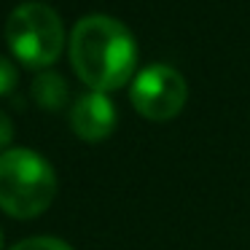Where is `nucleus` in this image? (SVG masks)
<instances>
[{"label": "nucleus", "mask_w": 250, "mask_h": 250, "mask_svg": "<svg viewBox=\"0 0 250 250\" xmlns=\"http://www.w3.org/2000/svg\"><path fill=\"white\" fill-rule=\"evenodd\" d=\"M70 65L92 92L121 89L137 67L135 35L108 14H89L70 30Z\"/></svg>", "instance_id": "f257e3e1"}, {"label": "nucleus", "mask_w": 250, "mask_h": 250, "mask_svg": "<svg viewBox=\"0 0 250 250\" xmlns=\"http://www.w3.org/2000/svg\"><path fill=\"white\" fill-rule=\"evenodd\" d=\"M57 196L54 167L30 148H8L0 153V210L27 221L51 207Z\"/></svg>", "instance_id": "f03ea898"}, {"label": "nucleus", "mask_w": 250, "mask_h": 250, "mask_svg": "<svg viewBox=\"0 0 250 250\" xmlns=\"http://www.w3.org/2000/svg\"><path fill=\"white\" fill-rule=\"evenodd\" d=\"M6 41L22 65L43 70L54 65L65 46V27L60 14L46 3L27 0L11 11L6 22Z\"/></svg>", "instance_id": "7ed1b4c3"}, {"label": "nucleus", "mask_w": 250, "mask_h": 250, "mask_svg": "<svg viewBox=\"0 0 250 250\" xmlns=\"http://www.w3.org/2000/svg\"><path fill=\"white\" fill-rule=\"evenodd\" d=\"M129 100L140 116L151 121H169L183 110L188 100V83L172 65H148L135 73Z\"/></svg>", "instance_id": "20e7f679"}, {"label": "nucleus", "mask_w": 250, "mask_h": 250, "mask_svg": "<svg viewBox=\"0 0 250 250\" xmlns=\"http://www.w3.org/2000/svg\"><path fill=\"white\" fill-rule=\"evenodd\" d=\"M70 126L81 140L100 143L116 129V105L103 92H86L73 103Z\"/></svg>", "instance_id": "39448f33"}, {"label": "nucleus", "mask_w": 250, "mask_h": 250, "mask_svg": "<svg viewBox=\"0 0 250 250\" xmlns=\"http://www.w3.org/2000/svg\"><path fill=\"white\" fill-rule=\"evenodd\" d=\"M33 100L43 110H62L70 100V86L65 76L54 70H41L33 81Z\"/></svg>", "instance_id": "423d86ee"}, {"label": "nucleus", "mask_w": 250, "mask_h": 250, "mask_svg": "<svg viewBox=\"0 0 250 250\" xmlns=\"http://www.w3.org/2000/svg\"><path fill=\"white\" fill-rule=\"evenodd\" d=\"M8 250H73V248L65 239H57V237H30V239L17 242Z\"/></svg>", "instance_id": "0eeeda50"}, {"label": "nucleus", "mask_w": 250, "mask_h": 250, "mask_svg": "<svg viewBox=\"0 0 250 250\" xmlns=\"http://www.w3.org/2000/svg\"><path fill=\"white\" fill-rule=\"evenodd\" d=\"M17 81H19V76H17L14 62L8 60V57L0 54V97L8 94V92H14V89H17Z\"/></svg>", "instance_id": "6e6552de"}, {"label": "nucleus", "mask_w": 250, "mask_h": 250, "mask_svg": "<svg viewBox=\"0 0 250 250\" xmlns=\"http://www.w3.org/2000/svg\"><path fill=\"white\" fill-rule=\"evenodd\" d=\"M14 140V121L8 119V113L0 110V151Z\"/></svg>", "instance_id": "1a4fd4ad"}, {"label": "nucleus", "mask_w": 250, "mask_h": 250, "mask_svg": "<svg viewBox=\"0 0 250 250\" xmlns=\"http://www.w3.org/2000/svg\"><path fill=\"white\" fill-rule=\"evenodd\" d=\"M0 250H3V231H0Z\"/></svg>", "instance_id": "9d476101"}]
</instances>
